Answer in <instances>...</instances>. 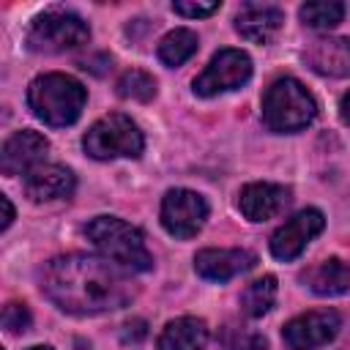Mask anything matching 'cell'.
Returning a JSON list of instances; mask_svg holds the SVG:
<instances>
[{"label":"cell","instance_id":"cell-27","mask_svg":"<svg viewBox=\"0 0 350 350\" xmlns=\"http://www.w3.org/2000/svg\"><path fill=\"white\" fill-rule=\"evenodd\" d=\"M0 202H3V211H5V216H3V230H8L11 221H14V208H11V200H8V197H0Z\"/></svg>","mask_w":350,"mask_h":350},{"label":"cell","instance_id":"cell-19","mask_svg":"<svg viewBox=\"0 0 350 350\" xmlns=\"http://www.w3.org/2000/svg\"><path fill=\"white\" fill-rule=\"evenodd\" d=\"M194 52H197V36L191 30H186V27H178V30L167 33L161 38V44H159V57L167 66H180Z\"/></svg>","mask_w":350,"mask_h":350},{"label":"cell","instance_id":"cell-7","mask_svg":"<svg viewBox=\"0 0 350 350\" xmlns=\"http://www.w3.org/2000/svg\"><path fill=\"white\" fill-rule=\"evenodd\" d=\"M252 77V60L241 49H221L213 55V60L205 66V71L194 79V93L197 96H219L227 90L241 88Z\"/></svg>","mask_w":350,"mask_h":350},{"label":"cell","instance_id":"cell-8","mask_svg":"<svg viewBox=\"0 0 350 350\" xmlns=\"http://www.w3.org/2000/svg\"><path fill=\"white\" fill-rule=\"evenodd\" d=\"M208 219V202L191 189H170L161 200V224L175 238H191Z\"/></svg>","mask_w":350,"mask_h":350},{"label":"cell","instance_id":"cell-25","mask_svg":"<svg viewBox=\"0 0 350 350\" xmlns=\"http://www.w3.org/2000/svg\"><path fill=\"white\" fill-rule=\"evenodd\" d=\"M172 11L180 14V16H211L213 11H219V3H186V0H178L172 3Z\"/></svg>","mask_w":350,"mask_h":350},{"label":"cell","instance_id":"cell-23","mask_svg":"<svg viewBox=\"0 0 350 350\" xmlns=\"http://www.w3.org/2000/svg\"><path fill=\"white\" fill-rule=\"evenodd\" d=\"M224 350H268V342L246 328H227L224 331Z\"/></svg>","mask_w":350,"mask_h":350},{"label":"cell","instance_id":"cell-24","mask_svg":"<svg viewBox=\"0 0 350 350\" xmlns=\"http://www.w3.org/2000/svg\"><path fill=\"white\" fill-rule=\"evenodd\" d=\"M3 328L8 334H25L30 328V312L25 304H5L3 309Z\"/></svg>","mask_w":350,"mask_h":350},{"label":"cell","instance_id":"cell-22","mask_svg":"<svg viewBox=\"0 0 350 350\" xmlns=\"http://www.w3.org/2000/svg\"><path fill=\"white\" fill-rule=\"evenodd\" d=\"M342 16H345V5L342 3H304L301 5L304 25H309L314 30H328V27L339 25Z\"/></svg>","mask_w":350,"mask_h":350},{"label":"cell","instance_id":"cell-28","mask_svg":"<svg viewBox=\"0 0 350 350\" xmlns=\"http://www.w3.org/2000/svg\"><path fill=\"white\" fill-rule=\"evenodd\" d=\"M339 115H342L345 123H350V93L342 98V104H339Z\"/></svg>","mask_w":350,"mask_h":350},{"label":"cell","instance_id":"cell-1","mask_svg":"<svg viewBox=\"0 0 350 350\" xmlns=\"http://www.w3.org/2000/svg\"><path fill=\"white\" fill-rule=\"evenodd\" d=\"M44 295L71 314H101L123 309L134 298V284L112 265L90 254H66L41 271Z\"/></svg>","mask_w":350,"mask_h":350},{"label":"cell","instance_id":"cell-29","mask_svg":"<svg viewBox=\"0 0 350 350\" xmlns=\"http://www.w3.org/2000/svg\"><path fill=\"white\" fill-rule=\"evenodd\" d=\"M30 350H52V347H30Z\"/></svg>","mask_w":350,"mask_h":350},{"label":"cell","instance_id":"cell-2","mask_svg":"<svg viewBox=\"0 0 350 350\" xmlns=\"http://www.w3.org/2000/svg\"><path fill=\"white\" fill-rule=\"evenodd\" d=\"M85 98H88V93H85L82 82H77L68 74L36 77L27 88V104H30L33 115L55 129L71 126L82 115Z\"/></svg>","mask_w":350,"mask_h":350},{"label":"cell","instance_id":"cell-3","mask_svg":"<svg viewBox=\"0 0 350 350\" xmlns=\"http://www.w3.org/2000/svg\"><path fill=\"white\" fill-rule=\"evenodd\" d=\"M90 243L118 268L126 271H148L153 265V257L145 246V238L137 227L118 216H96L85 227Z\"/></svg>","mask_w":350,"mask_h":350},{"label":"cell","instance_id":"cell-20","mask_svg":"<svg viewBox=\"0 0 350 350\" xmlns=\"http://www.w3.org/2000/svg\"><path fill=\"white\" fill-rule=\"evenodd\" d=\"M276 301V279L268 273V276H260L254 279L246 290H243V298H241V306L249 317H262Z\"/></svg>","mask_w":350,"mask_h":350},{"label":"cell","instance_id":"cell-12","mask_svg":"<svg viewBox=\"0 0 350 350\" xmlns=\"http://www.w3.org/2000/svg\"><path fill=\"white\" fill-rule=\"evenodd\" d=\"M257 257L246 249H202L194 257V271L208 282H227L254 268Z\"/></svg>","mask_w":350,"mask_h":350},{"label":"cell","instance_id":"cell-13","mask_svg":"<svg viewBox=\"0 0 350 350\" xmlns=\"http://www.w3.org/2000/svg\"><path fill=\"white\" fill-rule=\"evenodd\" d=\"M290 200V189L279 183H249L241 189L238 208L249 221H265L282 213Z\"/></svg>","mask_w":350,"mask_h":350},{"label":"cell","instance_id":"cell-18","mask_svg":"<svg viewBox=\"0 0 350 350\" xmlns=\"http://www.w3.org/2000/svg\"><path fill=\"white\" fill-rule=\"evenodd\" d=\"M208 342V325L200 317L170 320L159 336V350H202Z\"/></svg>","mask_w":350,"mask_h":350},{"label":"cell","instance_id":"cell-21","mask_svg":"<svg viewBox=\"0 0 350 350\" xmlns=\"http://www.w3.org/2000/svg\"><path fill=\"white\" fill-rule=\"evenodd\" d=\"M118 96L131 101H150L156 96V79L139 68H131L118 79Z\"/></svg>","mask_w":350,"mask_h":350},{"label":"cell","instance_id":"cell-15","mask_svg":"<svg viewBox=\"0 0 350 350\" xmlns=\"http://www.w3.org/2000/svg\"><path fill=\"white\" fill-rule=\"evenodd\" d=\"M74 186H77L74 172L68 167H60V164H41L25 180V191L33 202L63 200L74 191Z\"/></svg>","mask_w":350,"mask_h":350},{"label":"cell","instance_id":"cell-6","mask_svg":"<svg viewBox=\"0 0 350 350\" xmlns=\"http://www.w3.org/2000/svg\"><path fill=\"white\" fill-rule=\"evenodd\" d=\"M88 38H90V27L79 16L63 14V11H49V14L36 16L27 30V46L44 55L77 49L88 44Z\"/></svg>","mask_w":350,"mask_h":350},{"label":"cell","instance_id":"cell-9","mask_svg":"<svg viewBox=\"0 0 350 350\" xmlns=\"http://www.w3.org/2000/svg\"><path fill=\"white\" fill-rule=\"evenodd\" d=\"M323 227H325V219H323V213L317 208H306V211L295 213L293 219H287L271 235V254L276 260H284V262L287 260H295L306 249V243L314 235L323 232Z\"/></svg>","mask_w":350,"mask_h":350},{"label":"cell","instance_id":"cell-5","mask_svg":"<svg viewBox=\"0 0 350 350\" xmlns=\"http://www.w3.org/2000/svg\"><path fill=\"white\" fill-rule=\"evenodd\" d=\"M82 145L93 159L107 161V159H118V156L137 159L145 148V139H142L139 126L131 118H126L120 112H112V115L98 118L88 129Z\"/></svg>","mask_w":350,"mask_h":350},{"label":"cell","instance_id":"cell-14","mask_svg":"<svg viewBox=\"0 0 350 350\" xmlns=\"http://www.w3.org/2000/svg\"><path fill=\"white\" fill-rule=\"evenodd\" d=\"M306 66L323 77H347L350 74V38H314L306 52Z\"/></svg>","mask_w":350,"mask_h":350},{"label":"cell","instance_id":"cell-16","mask_svg":"<svg viewBox=\"0 0 350 350\" xmlns=\"http://www.w3.org/2000/svg\"><path fill=\"white\" fill-rule=\"evenodd\" d=\"M282 22H284V14H282L279 8L246 3V5H241L238 16H235V30H238L243 38L254 41V44H268V41L279 33Z\"/></svg>","mask_w":350,"mask_h":350},{"label":"cell","instance_id":"cell-10","mask_svg":"<svg viewBox=\"0 0 350 350\" xmlns=\"http://www.w3.org/2000/svg\"><path fill=\"white\" fill-rule=\"evenodd\" d=\"M339 334V314L334 309L306 312L282 328V339L290 350H312L331 342Z\"/></svg>","mask_w":350,"mask_h":350},{"label":"cell","instance_id":"cell-26","mask_svg":"<svg viewBox=\"0 0 350 350\" xmlns=\"http://www.w3.org/2000/svg\"><path fill=\"white\" fill-rule=\"evenodd\" d=\"M145 336H148L145 320H129V323L120 328V339H123L126 345H137V342H142Z\"/></svg>","mask_w":350,"mask_h":350},{"label":"cell","instance_id":"cell-17","mask_svg":"<svg viewBox=\"0 0 350 350\" xmlns=\"http://www.w3.org/2000/svg\"><path fill=\"white\" fill-rule=\"evenodd\" d=\"M301 282L317 295H342L350 287V265L339 257H328L306 268Z\"/></svg>","mask_w":350,"mask_h":350},{"label":"cell","instance_id":"cell-11","mask_svg":"<svg viewBox=\"0 0 350 350\" xmlns=\"http://www.w3.org/2000/svg\"><path fill=\"white\" fill-rule=\"evenodd\" d=\"M49 142L38 131H16L5 139L0 153V170L3 175H30L36 167H41V159L46 156Z\"/></svg>","mask_w":350,"mask_h":350},{"label":"cell","instance_id":"cell-4","mask_svg":"<svg viewBox=\"0 0 350 350\" xmlns=\"http://www.w3.org/2000/svg\"><path fill=\"white\" fill-rule=\"evenodd\" d=\"M317 115L312 93L293 77L276 79L262 98V120L271 131H301Z\"/></svg>","mask_w":350,"mask_h":350}]
</instances>
